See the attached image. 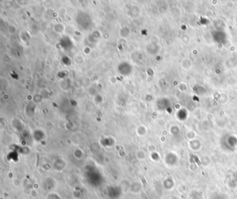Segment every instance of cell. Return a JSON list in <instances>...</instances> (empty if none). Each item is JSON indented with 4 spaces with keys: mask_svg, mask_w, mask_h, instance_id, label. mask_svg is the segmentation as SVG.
<instances>
[]
</instances>
